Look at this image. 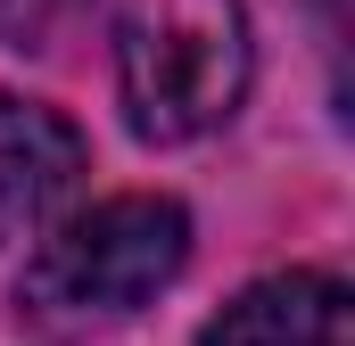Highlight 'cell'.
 Segmentation results:
<instances>
[{
    "instance_id": "cell-2",
    "label": "cell",
    "mask_w": 355,
    "mask_h": 346,
    "mask_svg": "<svg viewBox=\"0 0 355 346\" xmlns=\"http://www.w3.org/2000/svg\"><path fill=\"white\" fill-rule=\"evenodd\" d=\"M190 264V215L166 190H124V198H99L91 215L58 223L25 280H17V305L75 338V330H99V322H132L157 289H174V272Z\"/></svg>"
},
{
    "instance_id": "cell-5",
    "label": "cell",
    "mask_w": 355,
    "mask_h": 346,
    "mask_svg": "<svg viewBox=\"0 0 355 346\" xmlns=\"http://www.w3.org/2000/svg\"><path fill=\"white\" fill-rule=\"evenodd\" d=\"M67 8H83V0H0V42L8 50H50Z\"/></svg>"
},
{
    "instance_id": "cell-1",
    "label": "cell",
    "mask_w": 355,
    "mask_h": 346,
    "mask_svg": "<svg viewBox=\"0 0 355 346\" xmlns=\"http://www.w3.org/2000/svg\"><path fill=\"white\" fill-rule=\"evenodd\" d=\"M116 42V99L132 140L182 149L248 99L257 42L240 0H83Z\"/></svg>"
},
{
    "instance_id": "cell-3",
    "label": "cell",
    "mask_w": 355,
    "mask_h": 346,
    "mask_svg": "<svg viewBox=\"0 0 355 346\" xmlns=\"http://www.w3.org/2000/svg\"><path fill=\"white\" fill-rule=\"evenodd\" d=\"M198 346H355V297L339 272L289 264V272L248 280L198 330Z\"/></svg>"
},
{
    "instance_id": "cell-4",
    "label": "cell",
    "mask_w": 355,
    "mask_h": 346,
    "mask_svg": "<svg viewBox=\"0 0 355 346\" xmlns=\"http://www.w3.org/2000/svg\"><path fill=\"white\" fill-rule=\"evenodd\" d=\"M83 132L58 107L0 91V248L50 223V206H67V190L83 181Z\"/></svg>"
}]
</instances>
